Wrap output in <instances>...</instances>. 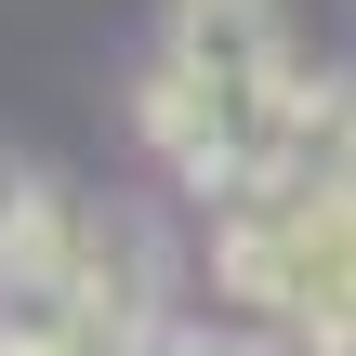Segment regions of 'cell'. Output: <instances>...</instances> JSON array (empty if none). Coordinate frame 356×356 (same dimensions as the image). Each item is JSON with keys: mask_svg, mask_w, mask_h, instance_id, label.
<instances>
[{"mask_svg": "<svg viewBox=\"0 0 356 356\" xmlns=\"http://www.w3.org/2000/svg\"><path fill=\"white\" fill-rule=\"evenodd\" d=\"M66 330H92V343L119 356L132 330H159L172 317V251H159V225L145 211H106V198H79V225H66V264H53V291H40Z\"/></svg>", "mask_w": 356, "mask_h": 356, "instance_id": "6da1fadb", "label": "cell"}, {"mask_svg": "<svg viewBox=\"0 0 356 356\" xmlns=\"http://www.w3.org/2000/svg\"><path fill=\"white\" fill-rule=\"evenodd\" d=\"M159 53H185V66H211V79H304L277 0H172Z\"/></svg>", "mask_w": 356, "mask_h": 356, "instance_id": "7a4b0ae2", "label": "cell"}, {"mask_svg": "<svg viewBox=\"0 0 356 356\" xmlns=\"http://www.w3.org/2000/svg\"><path fill=\"white\" fill-rule=\"evenodd\" d=\"M277 185H356V66L330 79H304V119H291V159H277Z\"/></svg>", "mask_w": 356, "mask_h": 356, "instance_id": "3957f363", "label": "cell"}, {"mask_svg": "<svg viewBox=\"0 0 356 356\" xmlns=\"http://www.w3.org/2000/svg\"><path fill=\"white\" fill-rule=\"evenodd\" d=\"M119 356H264L251 330H185V317H159V330H132Z\"/></svg>", "mask_w": 356, "mask_h": 356, "instance_id": "277c9868", "label": "cell"}, {"mask_svg": "<svg viewBox=\"0 0 356 356\" xmlns=\"http://www.w3.org/2000/svg\"><path fill=\"white\" fill-rule=\"evenodd\" d=\"M13 198H26V159H0V225H13Z\"/></svg>", "mask_w": 356, "mask_h": 356, "instance_id": "5b68a950", "label": "cell"}]
</instances>
